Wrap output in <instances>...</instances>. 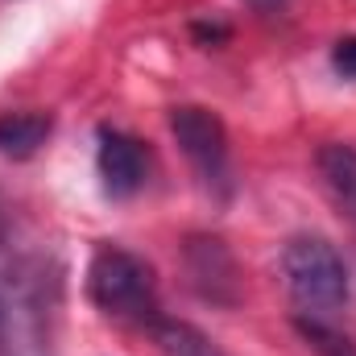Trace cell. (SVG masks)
I'll use <instances>...</instances> for the list:
<instances>
[{
  "label": "cell",
  "instance_id": "2",
  "mask_svg": "<svg viewBox=\"0 0 356 356\" xmlns=\"http://www.w3.org/2000/svg\"><path fill=\"white\" fill-rule=\"evenodd\" d=\"M88 294L108 319L129 323V327H149L162 315L154 269L120 245H99L91 253Z\"/></svg>",
  "mask_w": 356,
  "mask_h": 356
},
{
  "label": "cell",
  "instance_id": "9",
  "mask_svg": "<svg viewBox=\"0 0 356 356\" xmlns=\"http://www.w3.org/2000/svg\"><path fill=\"white\" fill-rule=\"evenodd\" d=\"M145 332H149V340H154L158 356H228L216 340H207V336H203L195 323H186V319L158 315Z\"/></svg>",
  "mask_w": 356,
  "mask_h": 356
},
{
  "label": "cell",
  "instance_id": "4",
  "mask_svg": "<svg viewBox=\"0 0 356 356\" xmlns=\"http://www.w3.org/2000/svg\"><path fill=\"white\" fill-rule=\"evenodd\" d=\"M170 133H175L178 149L186 154L191 170L199 182L216 195H228L232 186V149H228V129L224 120L203 108V104H178L170 108Z\"/></svg>",
  "mask_w": 356,
  "mask_h": 356
},
{
  "label": "cell",
  "instance_id": "1",
  "mask_svg": "<svg viewBox=\"0 0 356 356\" xmlns=\"http://www.w3.org/2000/svg\"><path fill=\"white\" fill-rule=\"evenodd\" d=\"M282 277L290 290V302L298 307V319L336 323V315L348 307L353 286L340 249L327 236H290L282 249Z\"/></svg>",
  "mask_w": 356,
  "mask_h": 356
},
{
  "label": "cell",
  "instance_id": "7",
  "mask_svg": "<svg viewBox=\"0 0 356 356\" xmlns=\"http://www.w3.org/2000/svg\"><path fill=\"white\" fill-rule=\"evenodd\" d=\"M315 166H319V178H323L327 195L336 199V207L356 224V145H348V141H327L315 154Z\"/></svg>",
  "mask_w": 356,
  "mask_h": 356
},
{
  "label": "cell",
  "instance_id": "5",
  "mask_svg": "<svg viewBox=\"0 0 356 356\" xmlns=\"http://www.w3.org/2000/svg\"><path fill=\"white\" fill-rule=\"evenodd\" d=\"M95 170H99V182L112 199H129L145 186V175H149V154L145 145L133 137V133H120V129H99L95 137Z\"/></svg>",
  "mask_w": 356,
  "mask_h": 356
},
{
  "label": "cell",
  "instance_id": "3",
  "mask_svg": "<svg viewBox=\"0 0 356 356\" xmlns=\"http://www.w3.org/2000/svg\"><path fill=\"white\" fill-rule=\"evenodd\" d=\"M42 353V290L38 273L17 249V232L0 211V356Z\"/></svg>",
  "mask_w": 356,
  "mask_h": 356
},
{
  "label": "cell",
  "instance_id": "12",
  "mask_svg": "<svg viewBox=\"0 0 356 356\" xmlns=\"http://www.w3.org/2000/svg\"><path fill=\"white\" fill-rule=\"evenodd\" d=\"M249 4H261V8H269V4H282V0H249Z\"/></svg>",
  "mask_w": 356,
  "mask_h": 356
},
{
  "label": "cell",
  "instance_id": "10",
  "mask_svg": "<svg viewBox=\"0 0 356 356\" xmlns=\"http://www.w3.org/2000/svg\"><path fill=\"white\" fill-rule=\"evenodd\" d=\"M298 336L315 348L319 356H356V344L336 327V323H319V319H294Z\"/></svg>",
  "mask_w": 356,
  "mask_h": 356
},
{
  "label": "cell",
  "instance_id": "11",
  "mask_svg": "<svg viewBox=\"0 0 356 356\" xmlns=\"http://www.w3.org/2000/svg\"><path fill=\"white\" fill-rule=\"evenodd\" d=\"M332 67H336L344 79H356V38L336 42V50H332Z\"/></svg>",
  "mask_w": 356,
  "mask_h": 356
},
{
  "label": "cell",
  "instance_id": "8",
  "mask_svg": "<svg viewBox=\"0 0 356 356\" xmlns=\"http://www.w3.org/2000/svg\"><path fill=\"white\" fill-rule=\"evenodd\" d=\"M50 133H54L50 112H0V154L4 158H33Z\"/></svg>",
  "mask_w": 356,
  "mask_h": 356
},
{
  "label": "cell",
  "instance_id": "6",
  "mask_svg": "<svg viewBox=\"0 0 356 356\" xmlns=\"http://www.w3.org/2000/svg\"><path fill=\"white\" fill-rule=\"evenodd\" d=\"M186 273H191V286H195L207 302L232 307L236 294H241L236 261H232V253L224 249V241H216V236H195V241L186 245Z\"/></svg>",
  "mask_w": 356,
  "mask_h": 356
}]
</instances>
